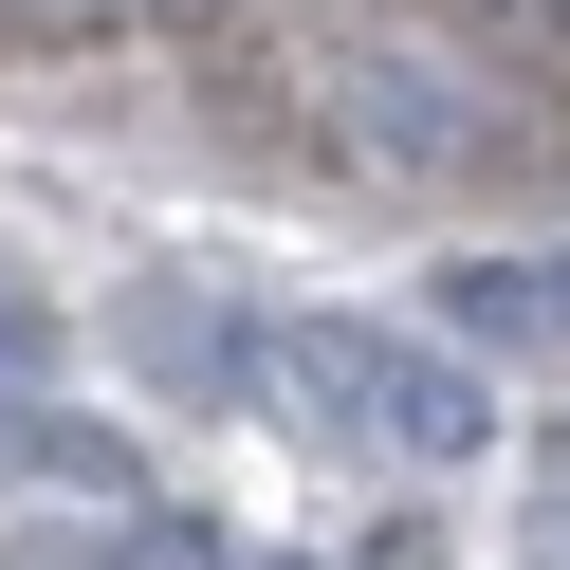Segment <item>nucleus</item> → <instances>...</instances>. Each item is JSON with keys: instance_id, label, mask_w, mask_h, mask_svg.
<instances>
[{"instance_id": "7ed1b4c3", "label": "nucleus", "mask_w": 570, "mask_h": 570, "mask_svg": "<svg viewBox=\"0 0 570 570\" xmlns=\"http://www.w3.org/2000/svg\"><path fill=\"white\" fill-rule=\"evenodd\" d=\"M111 350H129V368L166 386V405H258V313H239V295H185V276H129Z\"/></svg>"}, {"instance_id": "0eeeda50", "label": "nucleus", "mask_w": 570, "mask_h": 570, "mask_svg": "<svg viewBox=\"0 0 570 570\" xmlns=\"http://www.w3.org/2000/svg\"><path fill=\"white\" fill-rule=\"evenodd\" d=\"M129 570H239V552H222V533H185V515H148V533H129Z\"/></svg>"}, {"instance_id": "6e6552de", "label": "nucleus", "mask_w": 570, "mask_h": 570, "mask_svg": "<svg viewBox=\"0 0 570 570\" xmlns=\"http://www.w3.org/2000/svg\"><path fill=\"white\" fill-rule=\"evenodd\" d=\"M533 276H552V332H570V258H533Z\"/></svg>"}, {"instance_id": "f257e3e1", "label": "nucleus", "mask_w": 570, "mask_h": 570, "mask_svg": "<svg viewBox=\"0 0 570 570\" xmlns=\"http://www.w3.org/2000/svg\"><path fill=\"white\" fill-rule=\"evenodd\" d=\"M258 405L295 423V442H386V460H479L497 442L479 368H442V350H405V332H350V313L258 332Z\"/></svg>"}, {"instance_id": "20e7f679", "label": "nucleus", "mask_w": 570, "mask_h": 570, "mask_svg": "<svg viewBox=\"0 0 570 570\" xmlns=\"http://www.w3.org/2000/svg\"><path fill=\"white\" fill-rule=\"evenodd\" d=\"M0 479H56V497H129V442L75 405H38V386H0Z\"/></svg>"}, {"instance_id": "423d86ee", "label": "nucleus", "mask_w": 570, "mask_h": 570, "mask_svg": "<svg viewBox=\"0 0 570 570\" xmlns=\"http://www.w3.org/2000/svg\"><path fill=\"white\" fill-rule=\"evenodd\" d=\"M19 368H56V313L19 295V276H0V386H19Z\"/></svg>"}, {"instance_id": "f03ea898", "label": "nucleus", "mask_w": 570, "mask_h": 570, "mask_svg": "<svg viewBox=\"0 0 570 570\" xmlns=\"http://www.w3.org/2000/svg\"><path fill=\"white\" fill-rule=\"evenodd\" d=\"M332 129L368 166H405V185H442V166L515 148V92H497L479 56H442V38H350L332 56Z\"/></svg>"}, {"instance_id": "39448f33", "label": "nucleus", "mask_w": 570, "mask_h": 570, "mask_svg": "<svg viewBox=\"0 0 570 570\" xmlns=\"http://www.w3.org/2000/svg\"><path fill=\"white\" fill-rule=\"evenodd\" d=\"M442 332L533 350V332H552V276H533V258H460V276H442Z\"/></svg>"}]
</instances>
